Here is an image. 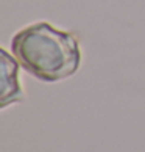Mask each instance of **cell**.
Returning <instances> with one entry per match:
<instances>
[{"label": "cell", "mask_w": 145, "mask_h": 152, "mask_svg": "<svg viewBox=\"0 0 145 152\" xmlns=\"http://www.w3.org/2000/svg\"><path fill=\"white\" fill-rule=\"evenodd\" d=\"M11 52L28 74L44 82L74 75L81 61L78 38L47 22L31 24L17 31L11 41Z\"/></svg>", "instance_id": "obj_1"}, {"label": "cell", "mask_w": 145, "mask_h": 152, "mask_svg": "<svg viewBox=\"0 0 145 152\" xmlns=\"http://www.w3.org/2000/svg\"><path fill=\"white\" fill-rule=\"evenodd\" d=\"M19 64L14 55H9L5 49L0 50V108L24 99L19 85Z\"/></svg>", "instance_id": "obj_2"}]
</instances>
